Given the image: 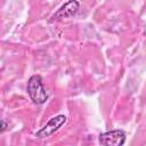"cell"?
Masks as SVG:
<instances>
[{
    "instance_id": "1",
    "label": "cell",
    "mask_w": 146,
    "mask_h": 146,
    "mask_svg": "<svg viewBox=\"0 0 146 146\" xmlns=\"http://www.w3.org/2000/svg\"><path fill=\"white\" fill-rule=\"evenodd\" d=\"M27 94L32 102L36 105H42L48 99V94L42 84L40 75H32L27 81Z\"/></svg>"
},
{
    "instance_id": "2",
    "label": "cell",
    "mask_w": 146,
    "mask_h": 146,
    "mask_svg": "<svg viewBox=\"0 0 146 146\" xmlns=\"http://www.w3.org/2000/svg\"><path fill=\"white\" fill-rule=\"evenodd\" d=\"M66 122V116L64 114H58L54 117H51L39 131L35 132V137L38 138H47L55 133L64 123Z\"/></svg>"
},
{
    "instance_id": "3",
    "label": "cell",
    "mask_w": 146,
    "mask_h": 146,
    "mask_svg": "<svg viewBox=\"0 0 146 146\" xmlns=\"http://www.w3.org/2000/svg\"><path fill=\"white\" fill-rule=\"evenodd\" d=\"M98 141L104 146H121L125 141V132L122 130H111L103 132L99 135Z\"/></svg>"
},
{
    "instance_id": "4",
    "label": "cell",
    "mask_w": 146,
    "mask_h": 146,
    "mask_svg": "<svg viewBox=\"0 0 146 146\" xmlns=\"http://www.w3.org/2000/svg\"><path fill=\"white\" fill-rule=\"evenodd\" d=\"M80 8V3L76 0H68L65 5H63L51 17V21H57L62 18H67L78 13Z\"/></svg>"
}]
</instances>
